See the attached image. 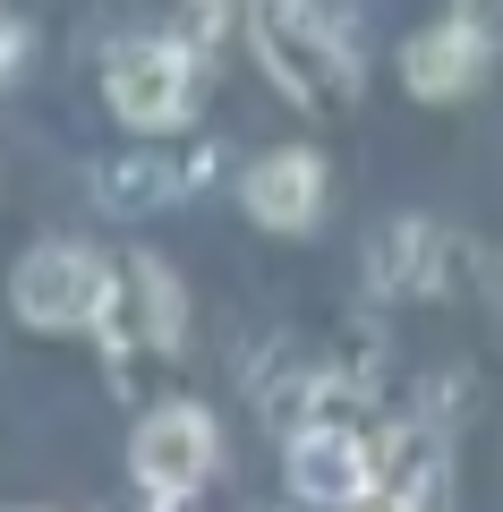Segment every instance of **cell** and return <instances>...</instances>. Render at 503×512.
Returning a JSON list of instances; mask_svg holds the SVG:
<instances>
[{
    "label": "cell",
    "instance_id": "1",
    "mask_svg": "<svg viewBox=\"0 0 503 512\" xmlns=\"http://www.w3.org/2000/svg\"><path fill=\"white\" fill-rule=\"evenodd\" d=\"M248 52L307 111H342L359 94V52H350L342 0H248Z\"/></svg>",
    "mask_w": 503,
    "mask_h": 512
},
{
    "label": "cell",
    "instance_id": "2",
    "mask_svg": "<svg viewBox=\"0 0 503 512\" xmlns=\"http://www.w3.org/2000/svg\"><path fill=\"white\" fill-rule=\"evenodd\" d=\"M111 291H120V265H103L86 239H35V248L9 265V308H18V325H35V333L103 325Z\"/></svg>",
    "mask_w": 503,
    "mask_h": 512
},
{
    "label": "cell",
    "instance_id": "3",
    "mask_svg": "<svg viewBox=\"0 0 503 512\" xmlns=\"http://www.w3.org/2000/svg\"><path fill=\"white\" fill-rule=\"evenodd\" d=\"M214 470H222V427H214V410H197V402L145 410L137 436H128V478H137L145 495H162V504H188Z\"/></svg>",
    "mask_w": 503,
    "mask_h": 512
},
{
    "label": "cell",
    "instance_id": "4",
    "mask_svg": "<svg viewBox=\"0 0 503 512\" xmlns=\"http://www.w3.org/2000/svg\"><path fill=\"white\" fill-rule=\"evenodd\" d=\"M103 103H111L120 128H145V137L154 128H180L188 103H197V52L188 43H162V35L120 43L111 69H103Z\"/></svg>",
    "mask_w": 503,
    "mask_h": 512
},
{
    "label": "cell",
    "instance_id": "5",
    "mask_svg": "<svg viewBox=\"0 0 503 512\" xmlns=\"http://www.w3.org/2000/svg\"><path fill=\"white\" fill-rule=\"evenodd\" d=\"M367 487H376V444L342 419H316L290 436V495L316 512H359Z\"/></svg>",
    "mask_w": 503,
    "mask_h": 512
},
{
    "label": "cell",
    "instance_id": "6",
    "mask_svg": "<svg viewBox=\"0 0 503 512\" xmlns=\"http://www.w3.org/2000/svg\"><path fill=\"white\" fill-rule=\"evenodd\" d=\"M180 325H188V299H180V282H171V265L162 256H120V291H111V308H103V342L128 359V342H145V350H180Z\"/></svg>",
    "mask_w": 503,
    "mask_h": 512
},
{
    "label": "cell",
    "instance_id": "7",
    "mask_svg": "<svg viewBox=\"0 0 503 512\" xmlns=\"http://www.w3.org/2000/svg\"><path fill=\"white\" fill-rule=\"evenodd\" d=\"M239 205H248V222H265V231L299 239L324 222V154L316 146H273L248 163V180H239Z\"/></svg>",
    "mask_w": 503,
    "mask_h": 512
},
{
    "label": "cell",
    "instance_id": "8",
    "mask_svg": "<svg viewBox=\"0 0 503 512\" xmlns=\"http://www.w3.org/2000/svg\"><path fill=\"white\" fill-rule=\"evenodd\" d=\"M486 60H495V43L469 18H444V26H418V35L401 43V86H410L418 103H461L486 77Z\"/></svg>",
    "mask_w": 503,
    "mask_h": 512
},
{
    "label": "cell",
    "instance_id": "9",
    "mask_svg": "<svg viewBox=\"0 0 503 512\" xmlns=\"http://www.w3.org/2000/svg\"><path fill=\"white\" fill-rule=\"evenodd\" d=\"M359 512H444V444L435 427H393L376 444V487Z\"/></svg>",
    "mask_w": 503,
    "mask_h": 512
},
{
    "label": "cell",
    "instance_id": "10",
    "mask_svg": "<svg viewBox=\"0 0 503 512\" xmlns=\"http://www.w3.org/2000/svg\"><path fill=\"white\" fill-rule=\"evenodd\" d=\"M94 197H103L111 214H145V205H171V197H180V171H171V154H128V163L94 171Z\"/></svg>",
    "mask_w": 503,
    "mask_h": 512
},
{
    "label": "cell",
    "instance_id": "11",
    "mask_svg": "<svg viewBox=\"0 0 503 512\" xmlns=\"http://www.w3.org/2000/svg\"><path fill=\"white\" fill-rule=\"evenodd\" d=\"M427 256H435V231L427 222H393L384 231V248H376V291H427Z\"/></svg>",
    "mask_w": 503,
    "mask_h": 512
},
{
    "label": "cell",
    "instance_id": "12",
    "mask_svg": "<svg viewBox=\"0 0 503 512\" xmlns=\"http://www.w3.org/2000/svg\"><path fill=\"white\" fill-rule=\"evenodd\" d=\"M26 52H35V26H26L18 9H9V0H0V86H9V77L26 69Z\"/></svg>",
    "mask_w": 503,
    "mask_h": 512
},
{
    "label": "cell",
    "instance_id": "13",
    "mask_svg": "<svg viewBox=\"0 0 503 512\" xmlns=\"http://www.w3.org/2000/svg\"><path fill=\"white\" fill-rule=\"evenodd\" d=\"M452 18H469L486 43H503V0H452Z\"/></svg>",
    "mask_w": 503,
    "mask_h": 512
},
{
    "label": "cell",
    "instance_id": "14",
    "mask_svg": "<svg viewBox=\"0 0 503 512\" xmlns=\"http://www.w3.org/2000/svg\"><path fill=\"white\" fill-rule=\"evenodd\" d=\"M197 9H205V18H214V9H222V0H197Z\"/></svg>",
    "mask_w": 503,
    "mask_h": 512
}]
</instances>
